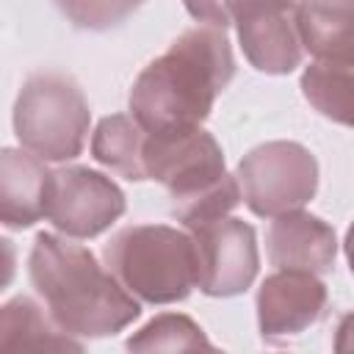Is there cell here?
<instances>
[{"label":"cell","instance_id":"6","mask_svg":"<svg viewBox=\"0 0 354 354\" xmlns=\"http://www.w3.org/2000/svg\"><path fill=\"white\" fill-rule=\"evenodd\" d=\"M238 183L246 207L260 218H274L315 196L318 160L299 141H266L241 158Z\"/></svg>","mask_w":354,"mask_h":354},{"label":"cell","instance_id":"4","mask_svg":"<svg viewBox=\"0 0 354 354\" xmlns=\"http://www.w3.org/2000/svg\"><path fill=\"white\" fill-rule=\"evenodd\" d=\"M116 279L147 304H174L196 288V249L188 230L130 224L102 249Z\"/></svg>","mask_w":354,"mask_h":354},{"label":"cell","instance_id":"7","mask_svg":"<svg viewBox=\"0 0 354 354\" xmlns=\"http://www.w3.org/2000/svg\"><path fill=\"white\" fill-rule=\"evenodd\" d=\"M196 249V288L216 299H230L252 288L260 252L254 227L235 216H221L185 227Z\"/></svg>","mask_w":354,"mask_h":354},{"label":"cell","instance_id":"1","mask_svg":"<svg viewBox=\"0 0 354 354\" xmlns=\"http://www.w3.org/2000/svg\"><path fill=\"white\" fill-rule=\"evenodd\" d=\"M232 75L235 58L227 33L213 25L191 28L138 72L127 105L149 133L202 127Z\"/></svg>","mask_w":354,"mask_h":354},{"label":"cell","instance_id":"20","mask_svg":"<svg viewBox=\"0 0 354 354\" xmlns=\"http://www.w3.org/2000/svg\"><path fill=\"white\" fill-rule=\"evenodd\" d=\"M335 351H340V354H354V310L346 313V315L337 321V329H335Z\"/></svg>","mask_w":354,"mask_h":354},{"label":"cell","instance_id":"18","mask_svg":"<svg viewBox=\"0 0 354 354\" xmlns=\"http://www.w3.org/2000/svg\"><path fill=\"white\" fill-rule=\"evenodd\" d=\"M183 3L196 22H205L221 30L263 11H282L296 6V0H183Z\"/></svg>","mask_w":354,"mask_h":354},{"label":"cell","instance_id":"17","mask_svg":"<svg viewBox=\"0 0 354 354\" xmlns=\"http://www.w3.org/2000/svg\"><path fill=\"white\" fill-rule=\"evenodd\" d=\"M130 351H194L213 348L202 326L183 313H163L144 324L133 337H127Z\"/></svg>","mask_w":354,"mask_h":354},{"label":"cell","instance_id":"9","mask_svg":"<svg viewBox=\"0 0 354 354\" xmlns=\"http://www.w3.org/2000/svg\"><path fill=\"white\" fill-rule=\"evenodd\" d=\"M329 307V290L313 271L277 268L257 290V326L266 343H285L315 326Z\"/></svg>","mask_w":354,"mask_h":354},{"label":"cell","instance_id":"16","mask_svg":"<svg viewBox=\"0 0 354 354\" xmlns=\"http://www.w3.org/2000/svg\"><path fill=\"white\" fill-rule=\"evenodd\" d=\"M301 94L321 116L354 127V64L313 61L301 72Z\"/></svg>","mask_w":354,"mask_h":354},{"label":"cell","instance_id":"2","mask_svg":"<svg viewBox=\"0 0 354 354\" xmlns=\"http://www.w3.org/2000/svg\"><path fill=\"white\" fill-rule=\"evenodd\" d=\"M28 277L53 321L72 337H108L141 315L138 299L69 235L39 232Z\"/></svg>","mask_w":354,"mask_h":354},{"label":"cell","instance_id":"8","mask_svg":"<svg viewBox=\"0 0 354 354\" xmlns=\"http://www.w3.org/2000/svg\"><path fill=\"white\" fill-rule=\"evenodd\" d=\"M127 202L122 188L97 169L64 166L50 174L47 221L69 238H97L122 213Z\"/></svg>","mask_w":354,"mask_h":354},{"label":"cell","instance_id":"14","mask_svg":"<svg viewBox=\"0 0 354 354\" xmlns=\"http://www.w3.org/2000/svg\"><path fill=\"white\" fill-rule=\"evenodd\" d=\"M47 307L36 304L30 296H17L0 310V348L8 351H83V343L64 332Z\"/></svg>","mask_w":354,"mask_h":354},{"label":"cell","instance_id":"21","mask_svg":"<svg viewBox=\"0 0 354 354\" xmlns=\"http://www.w3.org/2000/svg\"><path fill=\"white\" fill-rule=\"evenodd\" d=\"M343 252H346V260H348V268H351V274H354V221H351V227L346 230V241H343Z\"/></svg>","mask_w":354,"mask_h":354},{"label":"cell","instance_id":"15","mask_svg":"<svg viewBox=\"0 0 354 354\" xmlns=\"http://www.w3.org/2000/svg\"><path fill=\"white\" fill-rule=\"evenodd\" d=\"M144 138L147 130L133 113H111L91 133V158L130 183H144Z\"/></svg>","mask_w":354,"mask_h":354},{"label":"cell","instance_id":"12","mask_svg":"<svg viewBox=\"0 0 354 354\" xmlns=\"http://www.w3.org/2000/svg\"><path fill=\"white\" fill-rule=\"evenodd\" d=\"M235 28L241 50L257 72L290 75L304 58V44L296 28L293 8L263 11L235 22Z\"/></svg>","mask_w":354,"mask_h":354},{"label":"cell","instance_id":"13","mask_svg":"<svg viewBox=\"0 0 354 354\" xmlns=\"http://www.w3.org/2000/svg\"><path fill=\"white\" fill-rule=\"evenodd\" d=\"M293 14L315 61L354 64V0H296Z\"/></svg>","mask_w":354,"mask_h":354},{"label":"cell","instance_id":"5","mask_svg":"<svg viewBox=\"0 0 354 354\" xmlns=\"http://www.w3.org/2000/svg\"><path fill=\"white\" fill-rule=\"evenodd\" d=\"M91 111L83 88L61 72L30 75L14 102V133L47 163L75 160L88 138Z\"/></svg>","mask_w":354,"mask_h":354},{"label":"cell","instance_id":"3","mask_svg":"<svg viewBox=\"0 0 354 354\" xmlns=\"http://www.w3.org/2000/svg\"><path fill=\"white\" fill-rule=\"evenodd\" d=\"M144 174L169 191L171 216L183 227L230 216L243 199L238 174L227 171L218 141L202 127L180 133L147 130Z\"/></svg>","mask_w":354,"mask_h":354},{"label":"cell","instance_id":"10","mask_svg":"<svg viewBox=\"0 0 354 354\" xmlns=\"http://www.w3.org/2000/svg\"><path fill=\"white\" fill-rule=\"evenodd\" d=\"M266 252L274 268L326 274L337 257V235L332 224L299 207L271 218L266 232Z\"/></svg>","mask_w":354,"mask_h":354},{"label":"cell","instance_id":"19","mask_svg":"<svg viewBox=\"0 0 354 354\" xmlns=\"http://www.w3.org/2000/svg\"><path fill=\"white\" fill-rule=\"evenodd\" d=\"M80 30H111L122 25L144 0H53Z\"/></svg>","mask_w":354,"mask_h":354},{"label":"cell","instance_id":"11","mask_svg":"<svg viewBox=\"0 0 354 354\" xmlns=\"http://www.w3.org/2000/svg\"><path fill=\"white\" fill-rule=\"evenodd\" d=\"M50 174L47 160L25 147L0 152V218L8 230H28L47 218Z\"/></svg>","mask_w":354,"mask_h":354}]
</instances>
